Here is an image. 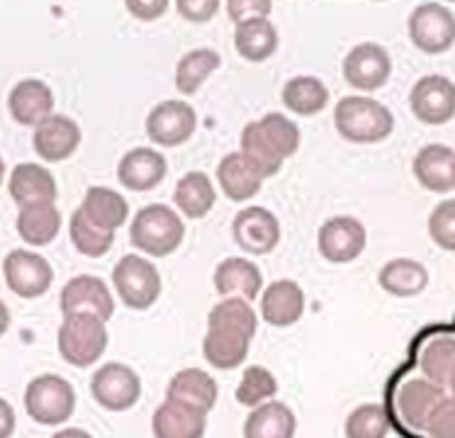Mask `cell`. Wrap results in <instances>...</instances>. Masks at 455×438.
I'll return each instance as SVG.
<instances>
[{
    "label": "cell",
    "instance_id": "obj_42",
    "mask_svg": "<svg viewBox=\"0 0 455 438\" xmlns=\"http://www.w3.org/2000/svg\"><path fill=\"white\" fill-rule=\"evenodd\" d=\"M428 234L436 246L455 251V200H446L434 207V212L428 217Z\"/></svg>",
    "mask_w": 455,
    "mask_h": 438
},
{
    "label": "cell",
    "instance_id": "obj_16",
    "mask_svg": "<svg viewBox=\"0 0 455 438\" xmlns=\"http://www.w3.org/2000/svg\"><path fill=\"white\" fill-rule=\"evenodd\" d=\"M32 147L37 151L39 159L49 161V163L66 161L81 147V127L66 115H52L35 127Z\"/></svg>",
    "mask_w": 455,
    "mask_h": 438
},
{
    "label": "cell",
    "instance_id": "obj_46",
    "mask_svg": "<svg viewBox=\"0 0 455 438\" xmlns=\"http://www.w3.org/2000/svg\"><path fill=\"white\" fill-rule=\"evenodd\" d=\"M127 10H130L134 18L151 22V20H158L166 12L168 3L166 0H151V3L149 0H130V3H127Z\"/></svg>",
    "mask_w": 455,
    "mask_h": 438
},
{
    "label": "cell",
    "instance_id": "obj_7",
    "mask_svg": "<svg viewBox=\"0 0 455 438\" xmlns=\"http://www.w3.org/2000/svg\"><path fill=\"white\" fill-rule=\"evenodd\" d=\"M93 400L108 411L132 410L141 397L140 375L124 363H105L93 373L91 380Z\"/></svg>",
    "mask_w": 455,
    "mask_h": 438
},
{
    "label": "cell",
    "instance_id": "obj_12",
    "mask_svg": "<svg viewBox=\"0 0 455 438\" xmlns=\"http://www.w3.org/2000/svg\"><path fill=\"white\" fill-rule=\"evenodd\" d=\"M409 105L419 122L446 124L455 117V84L446 76H424L411 88Z\"/></svg>",
    "mask_w": 455,
    "mask_h": 438
},
{
    "label": "cell",
    "instance_id": "obj_50",
    "mask_svg": "<svg viewBox=\"0 0 455 438\" xmlns=\"http://www.w3.org/2000/svg\"><path fill=\"white\" fill-rule=\"evenodd\" d=\"M3 178H5V161L0 159V186H3Z\"/></svg>",
    "mask_w": 455,
    "mask_h": 438
},
{
    "label": "cell",
    "instance_id": "obj_47",
    "mask_svg": "<svg viewBox=\"0 0 455 438\" xmlns=\"http://www.w3.org/2000/svg\"><path fill=\"white\" fill-rule=\"evenodd\" d=\"M15 410L10 407L8 402L0 397V438H10L15 434Z\"/></svg>",
    "mask_w": 455,
    "mask_h": 438
},
{
    "label": "cell",
    "instance_id": "obj_33",
    "mask_svg": "<svg viewBox=\"0 0 455 438\" xmlns=\"http://www.w3.org/2000/svg\"><path fill=\"white\" fill-rule=\"evenodd\" d=\"M326 103H329V91L315 76H295L283 88V105L299 117L319 115Z\"/></svg>",
    "mask_w": 455,
    "mask_h": 438
},
{
    "label": "cell",
    "instance_id": "obj_3",
    "mask_svg": "<svg viewBox=\"0 0 455 438\" xmlns=\"http://www.w3.org/2000/svg\"><path fill=\"white\" fill-rule=\"evenodd\" d=\"M108 348V327L93 315H68L59 327V354L66 363L88 368L98 363Z\"/></svg>",
    "mask_w": 455,
    "mask_h": 438
},
{
    "label": "cell",
    "instance_id": "obj_6",
    "mask_svg": "<svg viewBox=\"0 0 455 438\" xmlns=\"http://www.w3.org/2000/svg\"><path fill=\"white\" fill-rule=\"evenodd\" d=\"M409 37L424 54H443L455 44V15L441 3H421L409 15Z\"/></svg>",
    "mask_w": 455,
    "mask_h": 438
},
{
    "label": "cell",
    "instance_id": "obj_48",
    "mask_svg": "<svg viewBox=\"0 0 455 438\" xmlns=\"http://www.w3.org/2000/svg\"><path fill=\"white\" fill-rule=\"evenodd\" d=\"M52 438H93L88 431L84 429H61L59 434H54Z\"/></svg>",
    "mask_w": 455,
    "mask_h": 438
},
{
    "label": "cell",
    "instance_id": "obj_49",
    "mask_svg": "<svg viewBox=\"0 0 455 438\" xmlns=\"http://www.w3.org/2000/svg\"><path fill=\"white\" fill-rule=\"evenodd\" d=\"M8 329H10V309H8V305L0 299V336L5 334Z\"/></svg>",
    "mask_w": 455,
    "mask_h": 438
},
{
    "label": "cell",
    "instance_id": "obj_51",
    "mask_svg": "<svg viewBox=\"0 0 455 438\" xmlns=\"http://www.w3.org/2000/svg\"><path fill=\"white\" fill-rule=\"evenodd\" d=\"M448 387L453 390V397H455V370H453V375H451V383H448Z\"/></svg>",
    "mask_w": 455,
    "mask_h": 438
},
{
    "label": "cell",
    "instance_id": "obj_8",
    "mask_svg": "<svg viewBox=\"0 0 455 438\" xmlns=\"http://www.w3.org/2000/svg\"><path fill=\"white\" fill-rule=\"evenodd\" d=\"M144 130L156 147L176 149L196 134L197 115L183 100H164L147 115Z\"/></svg>",
    "mask_w": 455,
    "mask_h": 438
},
{
    "label": "cell",
    "instance_id": "obj_20",
    "mask_svg": "<svg viewBox=\"0 0 455 438\" xmlns=\"http://www.w3.org/2000/svg\"><path fill=\"white\" fill-rule=\"evenodd\" d=\"M8 190L18 207L56 203V195H59L54 176L39 163H20V166H15V171L10 173Z\"/></svg>",
    "mask_w": 455,
    "mask_h": 438
},
{
    "label": "cell",
    "instance_id": "obj_29",
    "mask_svg": "<svg viewBox=\"0 0 455 438\" xmlns=\"http://www.w3.org/2000/svg\"><path fill=\"white\" fill-rule=\"evenodd\" d=\"M61 232V212L54 203L20 207L18 234L29 246H47Z\"/></svg>",
    "mask_w": 455,
    "mask_h": 438
},
{
    "label": "cell",
    "instance_id": "obj_44",
    "mask_svg": "<svg viewBox=\"0 0 455 438\" xmlns=\"http://www.w3.org/2000/svg\"><path fill=\"white\" fill-rule=\"evenodd\" d=\"M270 10H273V3L268 0H229L227 3V12L236 25L256 18H268Z\"/></svg>",
    "mask_w": 455,
    "mask_h": 438
},
{
    "label": "cell",
    "instance_id": "obj_43",
    "mask_svg": "<svg viewBox=\"0 0 455 438\" xmlns=\"http://www.w3.org/2000/svg\"><path fill=\"white\" fill-rule=\"evenodd\" d=\"M427 438H455V397H443L428 417Z\"/></svg>",
    "mask_w": 455,
    "mask_h": 438
},
{
    "label": "cell",
    "instance_id": "obj_22",
    "mask_svg": "<svg viewBox=\"0 0 455 438\" xmlns=\"http://www.w3.org/2000/svg\"><path fill=\"white\" fill-rule=\"evenodd\" d=\"M217 180L222 193L234 203H246L251 200L263 186L266 176L260 173L259 168L253 166L251 161L243 156L242 151H232L227 154L220 166H217Z\"/></svg>",
    "mask_w": 455,
    "mask_h": 438
},
{
    "label": "cell",
    "instance_id": "obj_2",
    "mask_svg": "<svg viewBox=\"0 0 455 438\" xmlns=\"http://www.w3.org/2000/svg\"><path fill=\"white\" fill-rule=\"evenodd\" d=\"M186 239V224L173 207L147 205L134 215L130 227V242L134 249L151 259H164L176 251Z\"/></svg>",
    "mask_w": 455,
    "mask_h": 438
},
{
    "label": "cell",
    "instance_id": "obj_31",
    "mask_svg": "<svg viewBox=\"0 0 455 438\" xmlns=\"http://www.w3.org/2000/svg\"><path fill=\"white\" fill-rule=\"evenodd\" d=\"M176 207L180 215L190 217V219H203L210 210L214 207L217 193H214L212 180L203 171H190L176 183V193H173Z\"/></svg>",
    "mask_w": 455,
    "mask_h": 438
},
{
    "label": "cell",
    "instance_id": "obj_21",
    "mask_svg": "<svg viewBox=\"0 0 455 438\" xmlns=\"http://www.w3.org/2000/svg\"><path fill=\"white\" fill-rule=\"evenodd\" d=\"M419 186L431 193H448L455 187V151L446 144H428L414 156Z\"/></svg>",
    "mask_w": 455,
    "mask_h": 438
},
{
    "label": "cell",
    "instance_id": "obj_4",
    "mask_svg": "<svg viewBox=\"0 0 455 438\" xmlns=\"http://www.w3.org/2000/svg\"><path fill=\"white\" fill-rule=\"evenodd\" d=\"M25 410L42 426H59L74 417V387L61 375H39L25 390Z\"/></svg>",
    "mask_w": 455,
    "mask_h": 438
},
{
    "label": "cell",
    "instance_id": "obj_38",
    "mask_svg": "<svg viewBox=\"0 0 455 438\" xmlns=\"http://www.w3.org/2000/svg\"><path fill=\"white\" fill-rule=\"evenodd\" d=\"M68 234H71V242H74L76 249L84 253V256H88V259H100V256H105L112 249V242H115V234L105 232L100 227H95L93 222H88L84 212H81V207L71 217Z\"/></svg>",
    "mask_w": 455,
    "mask_h": 438
},
{
    "label": "cell",
    "instance_id": "obj_18",
    "mask_svg": "<svg viewBox=\"0 0 455 438\" xmlns=\"http://www.w3.org/2000/svg\"><path fill=\"white\" fill-rule=\"evenodd\" d=\"M168 173L166 156L149 147H137L124 154L117 166V178L124 187L134 193H147L164 183Z\"/></svg>",
    "mask_w": 455,
    "mask_h": 438
},
{
    "label": "cell",
    "instance_id": "obj_26",
    "mask_svg": "<svg viewBox=\"0 0 455 438\" xmlns=\"http://www.w3.org/2000/svg\"><path fill=\"white\" fill-rule=\"evenodd\" d=\"M295 411L283 402H266L249 414L243 424V438H295Z\"/></svg>",
    "mask_w": 455,
    "mask_h": 438
},
{
    "label": "cell",
    "instance_id": "obj_23",
    "mask_svg": "<svg viewBox=\"0 0 455 438\" xmlns=\"http://www.w3.org/2000/svg\"><path fill=\"white\" fill-rule=\"evenodd\" d=\"M220 390L210 373H204L200 368H186L171 378L166 387V400L186 404L190 410H197L207 414L217 404Z\"/></svg>",
    "mask_w": 455,
    "mask_h": 438
},
{
    "label": "cell",
    "instance_id": "obj_10",
    "mask_svg": "<svg viewBox=\"0 0 455 438\" xmlns=\"http://www.w3.org/2000/svg\"><path fill=\"white\" fill-rule=\"evenodd\" d=\"M316 246L329 263H351L365 251L368 232H365L361 219H355V217H331L322 224L319 236H316Z\"/></svg>",
    "mask_w": 455,
    "mask_h": 438
},
{
    "label": "cell",
    "instance_id": "obj_28",
    "mask_svg": "<svg viewBox=\"0 0 455 438\" xmlns=\"http://www.w3.org/2000/svg\"><path fill=\"white\" fill-rule=\"evenodd\" d=\"M234 47H236L242 59L260 64V61H266V59L275 54V49H278V32H275L268 18L249 20V22L236 25Z\"/></svg>",
    "mask_w": 455,
    "mask_h": 438
},
{
    "label": "cell",
    "instance_id": "obj_35",
    "mask_svg": "<svg viewBox=\"0 0 455 438\" xmlns=\"http://www.w3.org/2000/svg\"><path fill=\"white\" fill-rule=\"evenodd\" d=\"M256 327H259V317L249 305V299L242 298H224L220 305H214L207 317V329H224L246 338H253Z\"/></svg>",
    "mask_w": 455,
    "mask_h": 438
},
{
    "label": "cell",
    "instance_id": "obj_9",
    "mask_svg": "<svg viewBox=\"0 0 455 438\" xmlns=\"http://www.w3.org/2000/svg\"><path fill=\"white\" fill-rule=\"evenodd\" d=\"M3 273H5L8 288L18 298L25 299L42 298L54 283V271L47 259L35 251H28V249L10 251L3 263Z\"/></svg>",
    "mask_w": 455,
    "mask_h": 438
},
{
    "label": "cell",
    "instance_id": "obj_39",
    "mask_svg": "<svg viewBox=\"0 0 455 438\" xmlns=\"http://www.w3.org/2000/svg\"><path fill=\"white\" fill-rule=\"evenodd\" d=\"M275 392H278V383H275V375L266 370V368H260V365H251V368H246L242 375V383L236 387V402L243 404V407H260V404H266L275 397Z\"/></svg>",
    "mask_w": 455,
    "mask_h": 438
},
{
    "label": "cell",
    "instance_id": "obj_36",
    "mask_svg": "<svg viewBox=\"0 0 455 438\" xmlns=\"http://www.w3.org/2000/svg\"><path fill=\"white\" fill-rule=\"evenodd\" d=\"M222 59L214 49H196L186 54L176 66V88L178 93L196 95L200 85L220 68Z\"/></svg>",
    "mask_w": 455,
    "mask_h": 438
},
{
    "label": "cell",
    "instance_id": "obj_17",
    "mask_svg": "<svg viewBox=\"0 0 455 438\" xmlns=\"http://www.w3.org/2000/svg\"><path fill=\"white\" fill-rule=\"evenodd\" d=\"M10 117L22 127H37L54 115V93L44 81L25 78L8 95Z\"/></svg>",
    "mask_w": 455,
    "mask_h": 438
},
{
    "label": "cell",
    "instance_id": "obj_34",
    "mask_svg": "<svg viewBox=\"0 0 455 438\" xmlns=\"http://www.w3.org/2000/svg\"><path fill=\"white\" fill-rule=\"evenodd\" d=\"M419 368L428 383L446 387L455 370V338L453 336H434L419 355Z\"/></svg>",
    "mask_w": 455,
    "mask_h": 438
},
{
    "label": "cell",
    "instance_id": "obj_24",
    "mask_svg": "<svg viewBox=\"0 0 455 438\" xmlns=\"http://www.w3.org/2000/svg\"><path fill=\"white\" fill-rule=\"evenodd\" d=\"M214 288L222 298H242L251 302L263 288V275L259 266L249 259H227L214 271Z\"/></svg>",
    "mask_w": 455,
    "mask_h": 438
},
{
    "label": "cell",
    "instance_id": "obj_45",
    "mask_svg": "<svg viewBox=\"0 0 455 438\" xmlns=\"http://www.w3.org/2000/svg\"><path fill=\"white\" fill-rule=\"evenodd\" d=\"M176 10L188 22H207L217 15L220 3L217 0H178Z\"/></svg>",
    "mask_w": 455,
    "mask_h": 438
},
{
    "label": "cell",
    "instance_id": "obj_1",
    "mask_svg": "<svg viewBox=\"0 0 455 438\" xmlns=\"http://www.w3.org/2000/svg\"><path fill=\"white\" fill-rule=\"evenodd\" d=\"M334 124L346 141L378 144L395 130V115L387 108L365 95H346L334 110Z\"/></svg>",
    "mask_w": 455,
    "mask_h": 438
},
{
    "label": "cell",
    "instance_id": "obj_5",
    "mask_svg": "<svg viewBox=\"0 0 455 438\" xmlns=\"http://www.w3.org/2000/svg\"><path fill=\"white\" fill-rule=\"evenodd\" d=\"M112 285L130 309H149L161 295V273L144 256H124L112 271Z\"/></svg>",
    "mask_w": 455,
    "mask_h": 438
},
{
    "label": "cell",
    "instance_id": "obj_41",
    "mask_svg": "<svg viewBox=\"0 0 455 438\" xmlns=\"http://www.w3.org/2000/svg\"><path fill=\"white\" fill-rule=\"evenodd\" d=\"M259 127L263 137L270 141V147L278 151L283 161L295 156L299 149V127L292 120H288L280 112H268L266 117H260Z\"/></svg>",
    "mask_w": 455,
    "mask_h": 438
},
{
    "label": "cell",
    "instance_id": "obj_40",
    "mask_svg": "<svg viewBox=\"0 0 455 438\" xmlns=\"http://www.w3.org/2000/svg\"><path fill=\"white\" fill-rule=\"evenodd\" d=\"M390 434V414L382 404H361L346 419V438H385Z\"/></svg>",
    "mask_w": 455,
    "mask_h": 438
},
{
    "label": "cell",
    "instance_id": "obj_15",
    "mask_svg": "<svg viewBox=\"0 0 455 438\" xmlns=\"http://www.w3.org/2000/svg\"><path fill=\"white\" fill-rule=\"evenodd\" d=\"M443 387L428 383L427 378H411L407 383L400 385L395 407L400 414L402 424L414 434H424L428 424V417L434 414L436 404L443 400Z\"/></svg>",
    "mask_w": 455,
    "mask_h": 438
},
{
    "label": "cell",
    "instance_id": "obj_32",
    "mask_svg": "<svg viewBox=\"0 0 455 438\" xmlns=\"http://www.w3.org/2000/svg\"><path fill=\"white\" fill-rule=\"evenodd\" d=\"M249 346L251 338L234 331H224V329H207L203 341V354L207 363L220 368V370H232L246 361L249 355Z\"/></svg>",
    "mask_w": 455,
    "mask_h": 438
},
{
    "label": "cell",
    "instance_id": "obj_14",
    "mask_svg": "<svg viewBox=\"0 0 455 438\" xmlns=\"http://www.w3.org/2000/svg\"><path fill=\"white\" fill-rule=\"evenodd\" d=\"M61 312L68 315H93V317L108 322L115 315V302H112L110 288L105 280L95 275H76L61 290Z\"/></svg>",
    "mask_w": 455,
    "mask_h": 438
},
{
    "label": "cell",
    "instance_id": "obj_27",
    "mask_svg": "<svg viewBox=\"0 0 455 438\" xmlns=\"http://www.w3.org/2000/svg\"><path fill=\"white\" fill-rule=\"evenodd\" d=\"M81 212L85 215L88 222L100 227L105 232H117L122 224L130 217V205L127 200L110 187H91L85 193L84 203H81Z\"/></svg>",
    "mask_w": 455,
    "mask_h": 438
},
{
    "label": "cell",
    "instance_id": "obj_30",
    "mask_svg": "<svg viewBox=\"0 0 455 438\" xmlns=\"http://www.w3.org/2000/svg\"><path fill=\"white\" fill-rule=\"evenodd\" d=\"M378 283L395 298H414L427 290L428 271L427 266H421L414 259H395L382 266L378 273Z\"/></svg>",
    "mask_w": 455,
    "mask_h": 438
},
{
    "label": "cell",
    "instance_id": "obj_11",
    "mask_svg": "<svg viewBox=\"0 0 455 438\" xmlns=\"http://www.w3.org/2000/svg\"><path fill=\"white\" fill-rule=\"evenodd\" d=\"M392 59L390 52L375 42H363L348 52L344 59V78L346 84L355 91H380L382 85L390 81Z\"/></svg>",
    "mask_w": 455,
    "mask_h": 438
},
{
    "label": "cell",
    "instance_id": "obj_25",
    "mask_svg": "<svg viewBox=\"0 0 455 438\" xmlns=\"http://www.w3.org/2000/svg\"><path fill=\"white\" fill-rule=\"evenodd\" d=\"M204 429H207V414L190 410L186 404L166 400L154 411L156 438H203Z\"/></svg>",
    "mask_w": 455,
    "mask_h": 438
},
{
    "label": "cell",
    "instance_id": "obj_37",
    "mask_svg": "<svg viewBox=\"0 0 455 438\" xmlns=\"http://www.w3.org/2000/svg\"><path fill=\"white\" fill-rule=\"evenodd\" d=\"M239 151H242L243 156L251 161L253 166L259 168L266 178L275 176L280 168H283V163H285L278 151L270 147V141L263 137L259 122H249V124L243 127L242 149Z\"/></svg>",
    "mask_w": 455,
    "mask_h": 438
},
{
    "label": "cell",
    "instance_id": "obj_13",
    "mask_svg": "<svg viewBox=\"0 0 455 438\" xmlns=\"http://www.w3.org/2000/svg\"><path fill=\"white\" fill-rule=\"evenodd\" d=\"M232 234L236 246L251 256H266L280 242V222L266 207H246L234 217Z\"/></svg>",
    "mask_w": 455,
    "mask_h": 438
},
{
    "label": "cell",
    "instance_id": "obj_19",
    "mask_svg": "<svg viewBox=\"0 0 455 438\" xmlns=\"http://www.w3.org/2000/svg\"><path fill=\"white\" fill-rule=\"evenodd\" d=\"M305 315V292L295 280H275L260 295V317L270 327H292Z\"/></svg>",
    "mask_w": 455,
    "mask_h": 438
}]
</instances>
